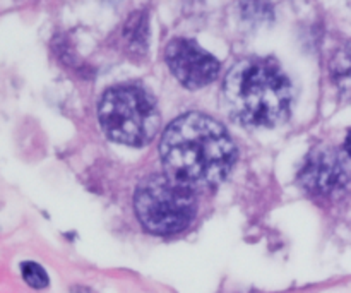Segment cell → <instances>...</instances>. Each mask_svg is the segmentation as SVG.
I'll use <instances>...</instances> for the list:
<instances>
[{"instance_id": "obj_1", "label": "cell", "mask_w": 351, "mask_h": 293, "mask_svg": "<svg viewBox=\"0 0 351 293\" xmlns=\"http://www.w3.org/2000/svg\"><path fill=\"white\" fill-rule=\"evenodd\" d=\"M165 174L191 189L211 187L228 177L237 146L228 130L213 117L185 113L167 127L160 143Z\"/></svg>"}, {"instance_id": "obj_2", "label": "cell", "mask_w": 351, "mask_h": 293, "mask_svg": "<svg viewBox=\"0 0 351 293\" xmlns=\"http://www.w3.org/2000/svg\"><path fill=\"white\" fill-rule=\"evenodd\" d=\"M291 82L276 60L247 57L237 62L223 82V103L240 126L276 127L288 119Z\"/></svg>"}, {"instance_id": "obj_3", "label": "cell", "mask_w": 351, "mask_h": 293, "mask_svg": "<svg viewBox=\"0 0 351 293\" xmlns=\"http://www.w3.org/2000/svg\"><path fill=\"white\" fill-rule=\"evenodd\" d=\"M99 124L108 139L141 148L153 141L161 127L156 99L141 84L106 89L98 108Z\"/></svg>"}, {"instance_id": "obj_4", "label": "cell", "mask_w": 351, "mask_h": 293, "mask_svg": "<svg viewBox=\"0 0 351 293\" xmlns=\"http://www.w3.org/2000/svg\"><path fill=\"white\" fill-rule=\"evenodd\" d=\"M134 209L144 230L154 235H170L187 228L197 213L194 189L167 174L144 177L136 187Z\"/></svg>"}, {"instance_id": "obj_5", "label": "cell", "mask_w": 351, "mask_h": 293, "mask_svg": "<svg viewBox=\"0 0 351 293\" xmlns=\"http://www.w3.org/2000/svg\"><path fill=\"white\" fill-rule=\"evenodd\" d=\"M165 60L171 74L187 89H199L211 84L218 78L221 67L211 54L187 38H173L167 45Z\"/></svg>"}, {"instance_id": "obj_6", "label": "cell", "mask_w": 351, "mask_h": 293, "mask_svg": "<svg viewBox=\"0 0 351 293\" xmlns=\"http://www.w3.org/2000/svg\"><path fill=\"white\" fill-rule=\"evenodd\" d=\"M351 160L336 148L314 150L302 167L298 178L304 189L312 194L328 196L339 191L350 182Z\"/></svg>"}, {"instance_id": "obj_7", "label": "cell", "mask_w": 351, "mask_h": 293, "mask_svg": "<svg viewBox=\"0 0 351 293\" xmlns=\"http://www.w3.org/2000/svg\"><path fill=\"white\" fill-rule=\"evenodd\" d=\"M331 74L336 86L346 95H351V45L341 48L335 55L331 64Z\"/></svg>"}, {"instance_id": "obj_8", "label": "cell", "mask_w": 351, "mask_h": 293, "mask_svg": "<svg viewBox=\"0 0 351 293\" xmlns=\"http://www.w3.org/2000/svg\"><path fill=\"white\" fill-rule=\"evenodd\" d=\"M21 273H23L24 281L29 285L34 290H43L48 287L50 280H48V274L40 264L33 263V261H26V263L21 264Z\"/></svg>"}, {"instance_id": "obj_9", "label": "cell", "mask_w": 351, "mask_h": 293, "mask_svg": "<svg viewBox=\"0 0 351 293\" xmlns=\"http://www.w3.org/2000/svg\"><path fill=\"white\" fill-rule=\"evenodd\" d=\"M345 153L348 154V158L351 160V130L348 132V136H346V141H345Z\"/></svg>"}]
</instances>
